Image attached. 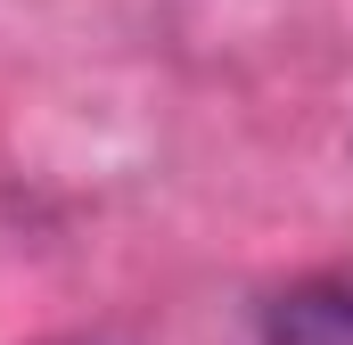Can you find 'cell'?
<instances>
[{"mask_svg": "<svg viewBox=\"0 0 353 345\" xmlns=\"http://www.w3.org/2000/svg\"><path fill=\"white\" fill-rule=\"evenodd\" d=\"M263 345H353V271L279 288L263 304Z\"/></svg>", "mask_w": 353, "mask_h": 345, "instance_id": "cell-1", "label": "cell"}]
</instances>
